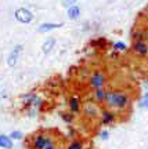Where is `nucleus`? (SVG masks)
Masks as SVG:
<instances>
[{"instance_id":"nucleus-1","label":"nucleus","mask_w":148,"mask_h":149,"mask_svg":"<svg viewBox=\"0 0 148 149\" xmlns=\"http://www.w3.org/2000/svg\"><path fill=\"white\" fill-rule=\"evenodd\" d=\"M132 104L133 98L129 93L121 90H108L107 98L104 101V108L115 112H123L132 107Z\"/></svg>"},{"instance_id":"nucleus-2","label":"nucleus","mask_w":148,"mask_h":149,"mask_svg":"<svg viewBox=\"0 0 148 149\" xmlns=\"http://www.w3.org/2000/svg\"><path fill=\"white\" fill-rule=\"evenodd\" d=\"M107 73L102 70H94L93 73L89 74V79H87V86H89L90 90H95V88H101V87H105L107 84Z\"/></svg>"},{"instance_id":"nucleus-3","label":"nucleus","mask_w":148,"mask_h":149,"mask_svg":"<svg viewBox=\"0 0 148 149\" xmlns=\"http://www.w3.org/2000/svg\"><path fill=\"white\" fill-rule=\"evenodd\" d=\"M101 109L102 108L95 104L94 101H86L83 105H82V113H83V117H86L87 120H95L100 117Z\"/></svg>"},{"instance_id":"nucleus-4","label":"nucleus","mask_w":148,"mask_h":149,"mask_svg":"<svg viewBox=\"0 0 148 149\" xmlns=\"http://www.w3.org/2000/svg\"><path fill=\"white\" fill-rule=\"evenodd\" d=\"M118 116H119L118 112L111 111L108 108H102L98 120H100L101 126H111V124H115L118 122Z\"/></svg>"},{"instance_id":"nucleus-5","label":"nucleus","mask_w":148,"mask_h":149,"mask_svg":"<svg viewBox=\"0 0 148 149\" xmlns=\"http://www.w3.org/2000/svg\"><path fill=\"white\" fill-rule=\"evenodd\" d=\"M47 138H48V133H46V131L35 133L31 137V149H43Z\"/></svg>"},{"instance_id":"nucleus-6","label":"nucleus","mask_w":148,"mask_h":149,"mask_svg":"<svg viewBox=\"0 0 148 149\" xmlns=\"http://www.w3.org/2000/svg\"><path fill=\"white\" fill-rule=\"evenodd\" d=\"M15 19L20 24H31L32 19H33V14L28 8L21 7V8L15 10Z\"/></svg>"},{"instance_id":"nucleus-7","label":"nucleus","mask_w":148,"mask_h":149,"mask_svg":"<svg viewBox=\"0 0 148 149\" xmlns=\"http://www.w3.org/2000/svg\"><path fill=\"white\" fill-rule=\"evenodd\" d=\"M133 53L138 57H147L148 55V43L141 40H134L132 44Z\"/></svg>"},{"instance_id":"nucleus-8","label":"nucleus","mask_w":148,"mask_h":149,"mask_svg":"<svg viewBox=\"0 0 148 149\" xmlns=\"http://www.w3.org/2000/svg\"><path fill=\"white\" fill-rule=\"evenodd\" d=\"M22 50H24V46L22 44H15V47L11 50L10 55H8V58H7V65L8 66H15L17 62H18V58H20V54L22 53Z\"/></svg>"},{"instance_id":"nucleus-9","label":"nucleus","mask_w":148,"mask_h":149,"mask_svg":"<svg viewBox=\"0 0 148 149\" xmlns=\"http://www.w3.org/2000/svg\"><path fill=\"white\" fill-rule=\"evenodd\" d=\"M107 93H108V90H107L105 87L91 90V101H94L98 105H104V101H105V98H107Z\"/></svg>"},{"instance_id":"nucleus-10","label":"nucleus","mask_w":148,"mask_h":149,"mask_svg":"<svg viewBox=\"0 0 148 149\" xmlns=\"http://www.w3.org/2000/svg\"><path fill=\"white\" fill-rule=\"evenodd\" d=\"M82 105H83V104H82L79 97L72 95L68 98V111L75 113V115H78V113L82 112Z\"/></svg>"},{"instance_id":"nucleus-11","label":"nucleus","mask_w":148,"mask_h":149,"mask_svg":"<svg viewBox=\"0 0 148 149\" xmlns=\"http://www.w3.org/2000/svg\"><path fill=\"white\" fill-rule=\"evenodd\" d=\"M62 25H64L62 22H60V24H55V22H43V24H40V25L37 26V32L39 33H48V32H51V31H54V29L61 28Z\"/></svg>"},{"instance_id":"nucleus-12","label":"nucleus","mask_w":148,"mask_h":149,"mask_svg":"<svg viewBox=\"0 0 148 149\" xmlns=\"http://www.w3.org/2000/svg\"><path fill=\"white\" fill-rule=\"evenodd\" d=\"M0 148H4V149H13L14 148V141L11 139L10 135L0 134Z\"/></svg>"},{"instance_id":"nucleus-13","label":"nucleus","mask_w":148,"mask_h":149,"mask_svg":"<svg viewBox=\"0 0 148 149\" xmlns=\"http://www.w3.org/2000/svg\"><path fill=\"white\" fill-rule=\"evenodd\" d=\"M54 46H55V39H54V37H48V39H46V40L43 42V44H42L43 54L51 53V50L54 48Z\"/></svg>"},{"instance_id":"nucleus-14","label":"nucleus","mask_w":148,"mask_h":149,"mask_svg":"<svg viewBox=\"0 0 148 149\" xmlns=\"http://www.w3.org/2000/svg\"><path fill=\"white\" fill-rule=\"evenodd\" d=\"M67 15H68V18L69 19H72V21H74V19H78V18L80 17V7L79 6H76V4L68 7Z\"/></svg>"},{"instance_id":"nucleus-15","label":"nucleus","mask_w":148,"mask_h":149,"mask_svg":"<svg viewBox=\"0 0 148 149\" xmlns=\"http://www.w3.org/2000/svg\"><path fill=\"white\" fill-rule=\"evenodd\" d=\"M85 148V142L82 139H78V138H74L71 139L68 144L64 146V149H83Z\"/></svg>"},{"instance_id":"nucleus-16","label":"nucleus","mask_w":148,"mask_h":149,"mask_svg":"<svg viewBox=\"0 0 148 149\" xmlns=\"http://www.w3.org/2000/svg\"><path fill=\"white\" fill-rule=\"evenodd\" d=\"M58 146H60L58 141L55 139V137H53V135L48 134V138H47V141H46V144H44V148L43 149H57Z\"/></svg>"},{"instance_id":"nucleus-17","label":"nucleus","mask_w":148,"mask_h":149,"mask_svg":"<svg viewBox=\"0 0 148 149\" xmlns=\"http://www.w3.org/2000/svg\"><path fill=\"white\" fill-rule=\"evenodd\" d=\"M60 116H61V119H62L67 124H72V123L75 122V116H76V115L68 111V112H61V113H60Z\"/></svg>"},{"instance_id":"nucleus-18","label":"nucleus","mask_w":148,"mask_h":149,"mask_svg":"<svg viewBox=\"0 0 148 149\" xmlns=\"http://www.w3.org/2000/svg\"><path fill=\"white\" fill-rule=\"evenodd\" d=\"M138 108H140V109H148V91L144 93V95L141 97V100L138 101Z\"/></svg>"},{"instance_id":"nucleus-19","label":"nucleus","mask_w":148,"mask_h":149,"mask_svg":"<svg viewBox=\"0 0 148 149\" xmlns=\"http://www.w3.org/2000/svg\"><path fill=\"white\" fill-rule=\"evenodd\" d=\"M8 135L11 137V139H13V141H20V139L24 138V133H22V131H20V130H14V131H11Z\"/></svg>"},{"instance_id":"nucleus-20","label":"nucleus","mask_w":148,"mask_h":149,"mask_svg":"<svg viewBox=\"0 0 148 149\" xmlns=\"http://www.w3.org/2000/svg\"><path fill=\"white\" fill-rule=\"evenodd\" d=\"M112 47H114V50H116V51H126L127 50L126 43H123V42H115L112 44Z\"/></svg>"},{"instance_id":"nucleus-21","label":"nucleus","mask_w":148,"mask_h":149,"mask_svg":"<svg viewBox=\"0 0 148 149\" xmlns=\"http://www.w3.org/2000/svg\"><path fill=\"white\" fill-rule=\"evenodd\" d=\"M98 135H100L101 139H104V141H107V139L109 138V131L107 130V128H102L100 133H98Z\"/></svg>"},{"instance_id":"nucleus-22","label":"nucleus","mask_w":148,"mask_h":149,"mask_svg":"<svg viewBox=\"0 0 148 149\" xmlns=\"http://www.w3.org/2000/svg\"><path fill=\"white\" fill-rule=\"evenodd\" d=\"M79 0H62V6L64 7H71V6L76 4Z\"/></svg>"},{"instance_id":"nucleus-23","label":"nucleus","mask_w":148,"mask_h":149,"mask_svg":"<svg viewBox=\"0 0 148 149\" xmlns=\"http://www.w3.org/2000/svg\"><path fill=\"white\" fill-rule=\"evenodd\" d=\"M83 149H93V148H91V146H86V145H85V148H83Z\"/></svg>"}]
</instances>
